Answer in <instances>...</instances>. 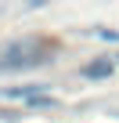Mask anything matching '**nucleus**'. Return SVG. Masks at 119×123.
Here are the masks:
<instances>
[{"label":"nucleus","instance_id":"nucleus-1","mask_svg":"<svg viewBox=\"0 0 119 123\" xmlns=\"http://www.w3.org/2000/svg\"><path fill=\"white\" fill-rule=\"evenodd\" d=\"M79 76H87V80H105V76H112V62H108V58L87 62V65L79 69Z\"/></svg>","mask_w":119,"mask_h":123},{"label":"nucleus","instance_id":"nucleus-2","mask_svg":"<svg viewBox=\"0 0 119 123\" xmlns=\"http://www.w3.org/2000/svg\"><path fill=\"white\" fill-rule=\"evenodd\" d=\"M97 36L101 40H119V33H108V29H97Z\"/></svg>","mask_w":119,"mask_h":123},{"label":"nucleus","instance_id":"nucleus-3","mask_svg":"<svg viewBox=\"0 0 119 123\" xmlns=\"http://www.w3.org/2000/svg\"><path fill=\"white\" fill-rule=\"evenodd\" d=\"M47 4V0H29V7H43Z\"/></svg>","mask_w":119,"mask_h":123}]
</instances>
